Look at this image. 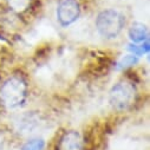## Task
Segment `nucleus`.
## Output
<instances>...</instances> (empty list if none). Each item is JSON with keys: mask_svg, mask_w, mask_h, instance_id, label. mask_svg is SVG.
<instances>
[{"mask_svg": "<svg viewBox=\"0 0 150 150\" xmlns=\"http://www.w3.org/2000/svg\"><path fill=\"white\" fill-rule=\"evenodd\" d=\"M137 63V57L134 56V54H129V56H125L121 62H120V69H127L129 66H132L134 64Z\"/></svg>", "mask_w": 150, "mask_h": 150, "instance_id": "obj_10", "label": "nucleus"}, {"mask_svg": "<svg viewBox=\"0 0 150 150\" xmlns=\"http://www.w3.org/2000/svg\"><path fill=\"white\" fill-rule=\"evenodd\" d=\"M27 96V84L20 76L8 78L0 89V98L5 106L14 109L20 106Z\"/></svg>", "mask_w": 150, "mask_h": 150, "instance_id": "obj_1", "label": "nucleus"}, {"mask_svg": "<svg viewBox=\"0 0 150 150\" xmlns=\"http://www.w3.org/2000/svg\"><path fill=\"white\" fill-rule=\"evenodd\" d=\"M40 118L35 114H25L17 122V130L20 135H31L40 128Z\"/></svg>", "mask_w": 150, "mask_h": 150, "instance_id": "obj_6", "label": "nucleus"}, {"mask_svg": "<svg viewBox=\"0 0 150 150\" xmlns=\"http://www.w3.org/2000/svg\"><path fill=\"white\" fill-rule=\"evenodd\" d=\"M45 142L43 138H31L21 148V150H44Z\"/></svg>", "mask_w": 150, "mask_h": 150, "instance_id": "obj_9", "label": "nucleus"}, {"mask_svg": "<svg viewBox=\"0 0 150 150\" xmlns=\"http://www.w3.org/2000/svg\"><path fill=\"white\" fill-rule=\"evenodd\" d=\"M124 24V16L116 10H104L96 19V27L99 34L106 39L116 38L123 30Z\"/></svg>", "mask_w": 150, "mask_h": 150, "instance_id": "obj_2", "label": "nucleus"}, {"mask_svg": "<svg viewBox=\"0 0 150 150\" xmlns=\"http://www.w3.org/2000/svg\"><path fill=\"white\" fill-rule=\"evenodd\" d=\"M79 11L77 0H60L57 7V19L63 26H69L78 19Z\"/></svg>", "mask_w": 150, "mask_h": 150, "instance_id": "obj_4", "label": "nucleus"}, {"mask_svg": "<svg viewBox=\"0 0 150 150\" xmlns=\"http://www.w3.org/2000/svg\"><path fill=\"white\" fill-rule=\"evenodd\" d=\"M129 37H130L131 42H134V43L144 42L148 37V30H146L145 25H143L141 23L132 24V26L129 30Z\"/></svg>", "mask_w": 150, "mask_h": 150, "instance_id": "obj_7", "label": "nucleus"}, {"mask_svg": "<svg viewBox=\"0 0 150 150\" xmlns=\"http://www.w3.org/2000/svg\"><path fill=\"white\" fill-rule=\"evenodd\" d=\"M3 149H4V138L0 135V150H3Z\"/></svg>", "mask_w": 150, "mask_h": 150, "instance_id": "obj_11", "label": "nucleus"}, {"mask_svg": "<svg viewBox=\"0 0 150 150\" xmlns=\"http://www.w3.org/2000/svg\"><path fill=\"white\" fill-rule=\"evenodd\" d=\"M8 6L17 13H23L27 11V8L31 6L32 0H7Z\"/></svg>", "mask_w": 150, "mask_h": 150, "instance_id": "obj_8", "label": "nucleus"}, {"mask_svg": "<svg viewBox=\"0 0 150 150\" xmlns=\"http://www.w3.org/2000/svg\"><path fill=\"white\" fill-rule=\"evenodd\" d=\"M57 150H83V138L76 130L66 131L58 141Z\"/></svg>", "mask_w": 150, "mask_h": 150, "instance_id": "obj_5", "label": "nucleus"}, {"mask_svg": "<svg viewBox=\"0 0 150 150\" xmlns=\"http://www.w3.org/2000/svg\"><path fill=\"white\" fill-rule=\"evenodd\" d=\"M136 99V89L132 83L123 81L117 83L111 89L109 95V100L111 106L115 110L123 111L129 109Z\"/></svg>", "mask_w": 150, "mask_h": 150, "instance_id": "obj_3", "label": "nucleus"}]
</instances>
